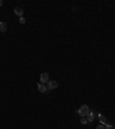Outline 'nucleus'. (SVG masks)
Instances as JSON below:
<instances>
[{"label":"nucleus","mask_w":115,"mask_h":129,"mask_svg":"<svg viewBox=\"0 0 115 129\" xmlns=\"http://www.w3.org/2000/svg\"><path fill=\"white\" fill-rule=\"evenodd\" d=\"M89 111H90V108H89L88 105H82L80 108L77 110V113L80 114L82 118H83V116H86V115H88Z\"/></svg>","instance_id":"obj_1"},{"label":"nucleus","mask_w":115,"mask_h":129,"mask_svg":"<svg viewBox=\"0 0 115 129\" xmlns=\"http://www.w3.org/2000/svg\"><path fill=\"white\" fill-rule=\"evenodd\" d=\"M96 116H98L97 113H94V111H92V110H90L88 113V115H86V119H88L89 122H92V121L96 119Z\"/></svg>","instance_id":"obj_2"},{"label":"nucleus","mask_w":115,"mask_h":129,"mask_svg":"<svg viewBox=\"0 0 115 129\" xmlns=\"http://www.w3.org/2000/svg\"><path fill=\"white\" fill-rule=\"evenodd\" d=\"M47 83H48V84L46 86H47L48 90H53V89H56V88L59 86V83H58L56 81H48Z\"/></svg>","instance_id":"obj_3"},{"label":"nucleus","mask_w":115,"mask_h":129,"mask_svg":"<svg viewBox=\"0 0 115 129\" xmlns=\"http://www.w3.org/2000/svg\"><path fill=\"white\" fill-rule=\"evenodd\" d=\"M48 82V73H43L42 75H40V83H47Z\"/></svg>","instance_id":"obj_4"},{"label":"nucleus","mask_w":115,"mask_h":129,"mask_svg":"<svg viewBox=\"0 0 115 129\" xmlns=\"http://www.w3.org/2000/svg\"><path fill=\"white\" fill-rule=\"evenodd\" d=\"M38 91L39 92H42V93H45L46 91H47V86L45 85V84H43V83H38Z\"/></svg>","instance_id":"obj_5"},{"label":"nucleus","mask_w":115,"mask_h":129,"mask_svg":"<svg viewBox=\"0 0 115 129\" xmlns=\"http://www.w3.org/2000/svg\"><path fill=\"white\" fill-rule=\"evenodd\" d=\"M98 119H99V121H100V123H101V125H104V126L107 123L106 116H105V115H102V114H98Z\"/></svg>","instance_id":"obj_6"},{"label":"nucleus","mask_w":115,"mask_h":129,"mask_svg":"<svg viewBox=\"0 0 115 129\" xmlns=\"http://www.w3.org/2000/svg\"><path fill=\"white\" fill-rule=\"evenodd\" d=\"M14 13H15V15L22 17V15H23V9L21 8V7H16V8L14 9Z\"/></svg>","instance_id":"obj_7"},{"label":"nucleus","mask_w":115,"mask_h":129,"mask_svg":"<svg viewBox=\"0 0 115 129\" xmlns=\"http://www.w3.org/2000/svg\"><path fill=\"white\" fill-rule=\"evenodd\" d=\"M7 30V23L6 22H0V31L5 32Z\"/></svg>","instance_id":"obj_8"},{"label":"nucleus","mask_w":115,"mask_h":129,"mask_svg":"<svg viewBox=\"0 0 115 129\" xmlns=\"http://www.w3.org/2000/svg\"><path fill=\"white\" fill-rule=\"evenodd\" d=\"M81 123H82V125H88V123H89L88 119H86L85 116H83V118L81 119Z\"/></svg>","instance_id":"obj_9"},{"label":"nucleus","mask_w":115,"mask_h":129,"mask_svg":"<svg viewBox=\"0 0 115 129\" xmlns=\"http://www.w3.org/2000/svg\"><path fill=\"white\" fill-rule=\"evenodd\" d=\"M26 22H27V20H26L24 17H23V16H22V17H20V23H21V24H24Z\"/></svg>","instance_id":"obj_10"},{"label":"nucleus","mask_w":115,"mask_h":129,"mask_svg":"<svg viewBox=\"0 0 115 129\" xmlns=\"http://www.w3.org/2000/svg\"><path fill=\"white\" fill-rule=\"evenodd\" d=\"M105 129H113V127H112V125H111V123H108V122H107L106 125H105Z\"/></svg>","instance_id":"obj_11"},{"label":"nucleus","mask_w":115,"mask_h":129,"mask_svg":"<svg viewBox=\"0 0 115 129\" xmlns=\"http://www.w3.org/2000/svg\"><path fill=\"white\" fill-rule=\"evenodd\" d=\"M96 129H105V126L104 125H99V126H97Z\"/></svg>","instance_id":"obj_12"},{"label":"nucleus","mask_w":115,"mask_h":129,"mask_svg":"<svg viewBox=\"0 0 115 129\" xmlns=\"http://www.w3.org/2000/svg\"><path fill=\"white\" fill-rule=\"evenodd\" d=\"M2 5H4V1H2V0H0V6H2Z\"/></svg>","instance_id":"obj_13"},{"label":"nucleus","mask_w":115,"mask_h":129,"mask_svg":"<svg viewBox=\"0 0 115 129\" xmlns=\"http://www.w3.org/2000/svg\"><path fill=\"white\" fill-rule=\"evenodd\" d=\"M114 129H115V126H114Z\"/></svg>","instance_id":"obj_14"}]
</instances>
